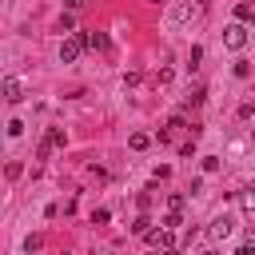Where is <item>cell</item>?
Here are the masks:
<instances>
[{"instance_id":"1","label":"cell","mask_w":255,"mask_h":255,"mask_svg":"<svg viewBox=\"0 0 255 255\" xmlns=\"http://www.w3.org/2000/svg\"><path fill=\"white\" fill-rule=\"evenodd\" d=\"M84 48H88V44H84V36H68V40L60 44V60H64V64H76Z\"/></svg>"},{"instance_id":"2","label":"cell","mask_w":255,"mask_h":255,"mask_svg":"<svg viewBox=\"0 0 255 255\" xmlns=\"http://www.w3.org/2000/svg\"><path fill=\"white\" fill-rule=\"evenodd\" d=\"M223 44H227V48H235V52H239V48H243V44H247V28H243V24H231V28H227V32H223Z\"/></svg>"},{"instance_id":"3","label":"cell","mask_w":255,"mask_h":255,"mask_svg":"<svg viewBox=\"0 0 255 255\" xmlns=\"http://www.w3.org/2000/svg\"><path fill=\"white\" fill-rule=\"evenodd\" d=\"M231 227H235V223H231V215H215V219H211V227H207V235H211V239H227V235H231Z\"/></svg>"},{"instance_id":"4","label":"cell","mask_w":255,"mask_h":255,"mask_svg":"<svg viewBox=\"0 0 255 255\" xmlns=\"http://www.w3.org/2000/svg\"><path fill=\"white\" fill-rule=\"evenodd\" d=\"M143 239H147L151 247H163V251H171V231H167V227H151Z\"/></svg>"},{"instance_id":"5","label":"cell","mask_w":255,"mask_h":255,"mask_svg":"<svg viewBox=\"0 0 255 255\" xmlns=\"http://www.w3.org/2000/svg\"><path fill=\"white\" fill-rule=\"evenodd\" d=\"M4 100H8V104H20V100H24V84H20L16 76L4 80Z\"/></svg>"},{"instance_id":"6","label":"cell","mask_w":255,"mask_h":255,"mask_svg":"<svg viewBox=\"0 0 255 255\" xmlns=\"http://www.w3.org/2000/svg\"><path fill=\"white\" fill-rule=\"evenodd\" d=\"M84 44H88L92 52H108V48H112V40H108L104 32H84Z\"/></svg>"},{"instance_id":"7","label":"cell","mask_w":255,"mask_h":255,"mask_svg":"<svg viewBox=\"0 0 255 255\" xmlns=\"http://www.w3.org/2000/svg\"><path fill=\"white\" fill-rule=\"evenodd\" d=\"M147 143H151V135H147V131H131V135H128V147H131V151H143Z\"/></svg>"},{"instance_id":"8","label":"cell","mask_w":255,"mask_h":255,"mask_svg":"<svg viewBox=\"0 0 255 255\" xmlns=\"http://www.w3.org/2000/svg\"><path fill=\"white\" fill-rule=\"evenodd\" d=\"M44 139H48L52 147H64V143H68V135H64V128H48V135H44Z\"/></svg>"},{"instance_id":"9","label":"cell","mask_w":255,"mask_h":255,"mask_svg":"<svg viewBox=\"0 0 255 255\" xmlns=\"http://www.w3.org/2000/svg\"><path fill=\"white\" fill-rule=\"evenodd\" d=\"M20 171H24V163H20V159H8V167H4V175H8V179H20Z\"/></svg>"},{"instance_id":"10","label":"cell","mask_w":255,"mask_h":255,"mask_svg":"<svg viewBox=\"0 0 255 255\" xmlns=\"http://www.w3.org/2000/svg\"><path fill=\"white\" fill-rule=\"evenodd\" d=\"M179 223H183V215H179V211H167V215H163V227H167V231H175Z\"/></svg>"},{"instance_id":"11","label":"cell","mask_w":255,"mask_h":255,"mask_svg":"<svg viewBox=\"0 0 255 255\" xmlns=\"http://www.w3.org/2000/svg\"><path fill=\"white\" fill-rule=\"evenodd\" d=\"M147 223H151V219H147V215H139V219H135V223H131V231H135V235H147V231H151V227H147Z\"/></svg>"},{"instance_id":"12","label":"cell","mask_w":255,"mask_h":255,"mask_svg":"<svg viewBox=\"0 0 255 255\" xmlns=\"http://www.w3.org/2000/svg\"><path fill=\"white\" fill-rule=\"evenodd\" d=\"M72 24H76V20H72V12H64V16L56 20V28H60V32H72Z\"/></svg>"},{"instance_id":"13","label":"cell","mask_w":255,"mask_h":255,"mask_svg":"<svg viewBox=\"0 0 255 255\" xmlns=\"http://www.w3.org/2000/svg\"><path fill=\"white\" fill-rule=\"evenodd\" d=\"M231 72H235V76H239V80H247V76H251V64H243V60H239V64H235V68H231Z\"/></svg>"},{"instance_id":"14","label":"cell","mask_w":255,"mask_h":255,"mask_svg":"<svg viewBox=\"0 0 255 255\" xmlns=\"http://www.w3.org/2000/svg\"><path fill=\"white\" fill-rule=\"evenodd\" d=\"M203 171H207V175L219 171V159H215V155H203Z\"/></svg>"},{"instance_id":"15","label":"cell","mask_w":255,"mask_h":255,"mask_svg":"<svg viewBox=\"0 0 255 255\" xmlns=\"http://www.w3.org/2000/svg\"><path fill=\"white\" fill-rule=\"evenodd\" d=\"M64 4H68V8H72V12H76V8H84V4H88V0H64Z\"/></svg>"},{"instance_id":"16","label":"cell","mask_w":255,"mask_h":255,"mask_svg":"<svg viewBox=\"0 0 255 255\" xmlns=\"http://www.w3.org/2000/svg\"><path fill=\"white\" fill-rule=\"evenodd\" d=\"M199 255H215V251H211V247H207V251H199Z\"/></svg>"},{"instance_id":"17","label":"cell","mask_w":255,"mask_h":255,"mask_svg":"<svg viewBox=\"0 0 255 255\" xmlns=\"http://www.w3.org/2000/svg\"><path fill=\"white\" fill-rule=\"evenodd\" d=\"M163 255H175V251H163Z\"/></svg>"},{"instance_id":"18","label":"cell","mask_w":255,"mask_h":255,"mask_svg":"<svg viewBox=\"0 0 255 255\" xmlns=\"http://www.w3.org/2000/svg\"><path fill=\"white\" fill-rule=\"evenodd\" d=\"M151 4H159V0H151Z\"/></svg>"}]
</instances>
